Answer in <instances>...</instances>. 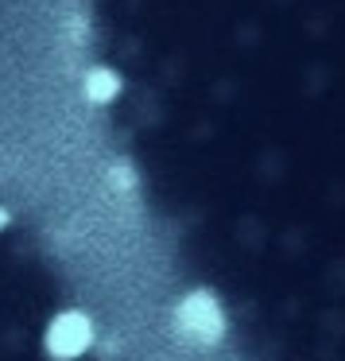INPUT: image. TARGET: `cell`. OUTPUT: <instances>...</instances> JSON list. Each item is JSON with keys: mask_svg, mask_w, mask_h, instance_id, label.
I'll list each match as a JSON object with an SVG mask.
<instances>
[{"mask_svg": "<svg viewBox=\"0 0 345 361\" xmlns=\"http://www.w3.org/2000/svg\"><path fill=\"white\" fill-rule=\"evenodd\" d=\"M97 128L241 361H345V0H78Z\"/></svg>", "mask_w": 345, "mask_h": 361, "instance_id": "1", "label": "cell"}]
</instances>
